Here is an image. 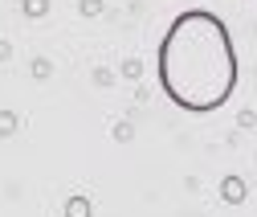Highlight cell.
<instances>
[{
	"instance_id": "cell-1",
	"label": "cell",
	"mask_w": 257,
	"mask_h": 217,
	"mask_svg": "<svg viewBox=\"0 0 257 217\" xmlns=\"http://www.w3.org/2000/svg\"><path fill=\"white\" fill-rule=\"evenodd\" d=\"M164 95L192 115L220 111L237 90V49L233 33L212 9H184L155 53Z\"/></svg>"
},
{
	"instance_id": "cell-2",
	"label": "cell",
	"mask_w": 257,
	"mask_h": 217,
	"mask_svg": "<svg viewBox=\"0 0 257 217\" xmlns=\"http://www.w3.org/2000/svg\"><path fill=\"white\" fill-rule=\"evenodd\" d=\"M245 193H249V189H245L241 176H224V180H220V201H224V205H241Z\"/></svg>"
},
{
	"instance_id": "cell-3",
	"label": "cell",
	"mask_w": 257,
	"mask_h": 217,
	"mask_svg": "<svg viewBox=\"0 0 257 217\" xmlns=\"http://www.w3.org/2000/svg\"><path fill=\"white\" fill-rule=\"evenodd\" d=\"M61 217H94V201L86 193H74V197H66V205H61Z\"/></svg>"
},
{
	"instance_id": "cell-4",
	"label": "cell",
	"mask_w": 257,
	"mask_h": 217,
	"mask_svg": "<svg viewBox=\"0 0 257 217\" xmlns=\"http://www.w3.org/2000/svg\"><path fill=\"white\" fill-rule=\"evenodd\" d=\"M21 9H25V17H45L49 13V0H25Z\"/></svg>"
},
{
	"instance_id": "cell-5",
	"label": "cell",
	"mask_w": 257,
	"mask_h": 217,
	"mask_svg": "<svg viewBox=\"0 0 257 217\" xmlns=\"http://www.w3.org/2000/svg\"><path fill=\"white\" fill-rule=\"evenodd\" d=\"M17 131V115L13 111H0V135H13Z\"/></svg>"
},
{
	"instance_id": "cell-6",
	"label": "cell",
	"mask_w": 257,
	"mask_h": 217,
	"mask_svg": "<svg viewBox=\"0 0 257 217\" xmlns=\"http://www.w3.org/2000/svg\"><path fill=\"white\" fill-rule=\"evenodd\" d=\"M33 74H37V78H45V74H49V61H45V57H41V61H33Z\"/></svg>"
}]
</instances>
